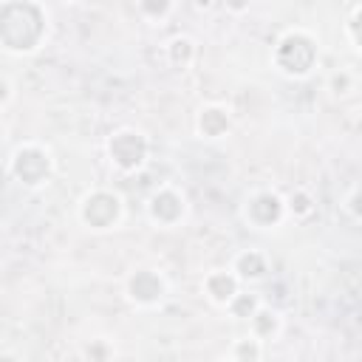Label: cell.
<instances>
[{"label": "cell", "mask_w": 362, "mask_h": 362, "mask_svg": "<svg viewBox=\"0 0 362 362\" xmlns=\"http://www.w3.org/2000/svg\"><path fill=\"white\" fill-rule=\"evenodd\" d=\"M348 209H351L356 218H362V189H354V192H351V198H348Z\"/></svg>", "instance_id": "cell-16"}, {"label": "cell", "mask_w": 362, "mask_h": 362, "mask_svg": "<svg viewBox=\"0 0 362 362\" xmlns=\"http://www.w3.org/2000/svg\"><path fill=\"white\" fill-rule=\"evenodd\" d=\"M181 215H184V198H181L178 192L161 189V192H156V195L150 198V218H153L156 223L170 226V223H175Z\"/></svg>", "instance_id": "cell-4"}, {"label": "cell", "mask_w": 362, "mask_h": 362, "mask_svg": "<svg viewBox=\"0 0 362 362\" xmlns=\"http://www.w3.org/2000/svg\"><path fill=\"white\" fill-rule=\"evenodd\" d=\"M235 272H238L240 280H257V277L266 274V257L260 252L249 249V252L235 257Z\"/></svg>", "instance_id": "cell-8"}, {"label": "cell", "mask_w": 362, "mask_h": 362, "mask_svg": "<svg viewBox=\"0 0 362 362\" xmlns=\"http://www.w3.org/2000/svg\"><path fill=\"white\" fill-rule=\"evenodd\" d=\"M127 288H130V297H133L136 303H156V300L164 297V280H161L156 272H150V269L136 272V274L130 277Z\"/></svg>", "instance_id": "cell-5"}, {"label": "cell", "mask_w": 362, "mask_h": 362, "mask_svg": "<svg viewBox=\"0 0 362 362\" xmlns=\"http://www.w3.org/2000/svg\"><path fill=\"white\" fill-rule=\"evenodd\" d=\"M167 51H170V59L178 65V62H189L192 59V40H187V37H175L170 45H167Z\"/></svg>", "instance_id": "cell-12"}, {"label": "cell", "mask_w": 362, "mask_h": 362, "mask_svg": "<svg viewBox=\"0 0 362 362\" xmlns=\"http://www.w3.org/2000/svg\"><path fill=\"white\" fill-rule=\"evenodd\" d=\"M238 274H232V272H212L206 280H204V288H206V294H209V300L212 303H221V305H226V303H232V297L238 294Z\"/></svg>", "instance_id": "cell-6"}, {"label": "cell", "mask_w": 362, "mask_h": 362, "mask_svg": "<svg viewBox=\"0 0 362 362\" xmlns=\"http://www.w3.org/2000/svg\"><path fill=\"white\" fill-rule=\"evenodd\" d=\"M283 209H286V206H283L280 195H274V192H260V195H255V198L249 201L246 218H249L252 223H257L260 229H266V226H272V223L280 221Z\"/></svg>", "instance_id": "cell-3"}, {"label": "cell", "mask_w": 362, "mask_h": 362, "mask_svg": "<svg viewBox=\"0 0 362 362\" xmlns=\"http://www.w3.org/2000/svg\"><path fill=\"white\" fill-rule=\"evenodd\" d=\"M122 212V201L113 192H93L85 204H82V218L85 223H90L93 229H107L119 221Z\"/></svg>", "instance_id": "cell-2"}, {"label": "cell", "mask_w": 362, "mask_h": 362, "mask_svg": "<svg viewBox=\"0 0 362 362\" xmlns=\"http://www.w3.org/2000/svg\"><path fill=\"white\" fill-rule=\"evenodd\" d=\"M288 209L297 212V215H305V212H311V198H308L305 192H297V195H291Z\"/></svg>", "instance_id": "cell-15"}, {"label": "cell", "mask_w": 362, "mask_h": 362, "mask_svg": "<svg viewBox=\"0 0 362 362\" xmlns=\"http://www.w3.org/2000/svg\"><path fill=\"white\" fill-rule=\"evenodd\" d=\"M257 342L260 339H240L238 348H235V356H252V359H257L260 356V345Z\"/></svg>", "instance_id": "cell-14"}, {"label": "cell", "mask_w": 362, "mask_h": 362, "mask_svg": "<svg viewBox=\"0 0 362 362\" xmlns=\"http://www.w3.org/2000/svg\"><path fill=\"white\" fill-rule=\"evenodd\" d=\"M170 6H173V0H139V8L153 20H161L170 11Z\"/></svg>", "instance_id": "cell-13"}, {"label": "cell", "mask_w": 362, "mask_h": 362, "mask_svg": "<svg viewBox=\"0 0 362 362\" xmlns=\"http://www.w3.org/2000/svg\"><path fill=\"white\" fill-rule=\"evenodd\" d=\"M14 164H25V170H20V178H23V184H31L34 187V184L42 181V175L34 173V167H40L42 173H48V153H42L37 147H25V150H20L14 156Z\"/></svg>", "instance_id": "cell-7"}, {"label": "cell", "mask_w": 362, "mask_h": 362, "mask_svg": "<svg viewBox=\"0 0 362 362\" xmlns=\"http://www.w3.org/2000/svg\"><path fill=\"white\" fill-rule=\"evenodd\" d=\"M226 127H229L226 110H221V107H204V110H201V116H198V130H201L206 139H218Z\"/></svg>", "instance_id": "cell-9"}, {"label": "cell", "mask_w": 362, "mask_h": 362, "mask_svg": "<svg viewBox=\"0 0 362 362\" xmlns=\"http://www.w3.org/2000/svg\"><path fill=\"white\" fill-rule=\"evenodd\" d=\"M252 328H255V337H257V339L272 337V334L280 328V317H277V311L260 305V308L252 314Z\"/></svg>", "instance_id": "cell-10"}, {"label": "cell", "mask_w": 362, "mask_h": 362, "mask_svg": "<svg viewBox=\"0 0 362 362\" xmlns=\"http://www.w3.org/2000/svg\"><path fill=\"white\" fill-rule=\"evenodd\" d=\"M359 130H362V119H359Z\"/></svg>", "instance_id": "cell-19"}, {"label": "cell", "mask_w": 362, "mask_h": 362, "mask_svg": "<svg viewBox=\"0 0 362 362\" xmlns=\"http://www.w3.org/2000/svg\"><path fill=\"white\" fill-rule=\"evenodd\" d=\"M331 85H334V93H345L348 85H351V76H348V74H334Z\"/></svg>", "instance_id": "cell-17"}, {"label": "cell", "mask_w": 362, "mask_h": 362, "mask_svg": "<svg viewBox=\"0 0 362 362\" xmlns=\"http://www.w3.org/2000/svg\"><path fill=\"white\" fill-rule=\"evenodd\" d=\"M226 8H232V11H246V8H249V0H226Z\"/></svg>", "instance_id": "cell-18"}, {"label": "cell", "mask_w": 362, "mask_h": 362, "mask_svg": "<svg viewBox=\"0 0 362 362\" xmlns=\"http://www.w3.org/2000/svg\"><path fill=\"white\" fill-rule=\"evenodd\" d=\"M229 308H232V314H235V317H240V320H243V317H249V320H252V314L260 308V303H257V297H255V294H235V297H232V303H229Z\"/></svg>", "instance_id": "cell-11"}, {"label": "cell", "mask_w": 362, "mask_h": 362, "mask_svg": "<svg viewBox=\"0 0 362 362\" xmlns=\"http://www.w3.org/2000/svg\"><path fill=\"white\" fill-rule=\"evenodd\" d=\"M147 156V141L136 130H119L110 139V161L122 170H136Z\"/></svg>", "instance_id": "cell-1"}]
</instances>
